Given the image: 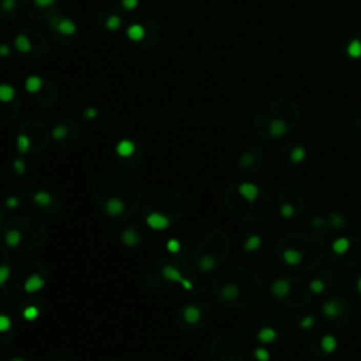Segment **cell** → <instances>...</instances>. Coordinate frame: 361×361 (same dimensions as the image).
Segmentation results:
<instances>
[{
	"label": "cell",
	"instance_id": "ba28073f",
	"mask_svg": "<svg viewBox=\"0 0 361 361\" xmlns=\"http://www.w3.org/2000/svg\"><path fill=\"white\" fill-rule=\"evenodd\" d=\"M319 315L327 326L333 329H343L349 326L354 317V308L342 293H334L323 299L319 308Z\"/></svg>",
	"mask_w": 361,
	"mask_h": 361
},
{
	"label": "cell",
	"instance_id": "f1b7e54d",
	"mask_svg": "<svg viewBox=\"0 0 361 361\" xmlns=\"http://www.w3.org/2000/svg\"><path fill=\"white\" fill-rule=\"evenodd\" d=\"M115 3V12H130L137 6L138 0H112Z\"/></svg>",
	"mask_w": 361,
	"mask_h": 361
},
{
	"label": "cell",
	"instance_id": "2e32d148",
	"mask_svg": "<svg viewBox=\"0 0 361 361\" xmlns=\"http://www.w3.org/2000/svg\"><path fill=\"white\" fill-rule=\"evenodd\" d=\"M264 150L258 144L252 143L241 150L236 161V168L243 177H254L263 168Z\"/></svg>",
	"mask_w": 361,
	"mask_h": 361
},
{
	"label": "cell",
	"instance_id": "30bf717a",
	"mask_svg": "<svg viewBox=\"0 0 361 361\" xmlns=\"http://www.w3.org/2000/svg\"><path fill=\"white\" fill-rule=\"evenodd\" d=\"M306 209L304 190L295 184H285L277 192V212L282 220L293 222L302 218Z\"/></svg>",
	"mask_w": 361,
	"mask_h": 361
},
{
	"label": "cell",
	"instance_id": "7c38bea8",
	"mask_svg": "<svg viewBox=\"0 0 361 361\" xmlns=\"http://www.w3.org/2000/svg\"><path fill=\"white\" fill-rule=\"evenodd\" d=\"M127 35L133 43L137 44V47L143 50H150L157 46L160 38V30L153 18L141 14L136 20H133L132 24L129 26Z\"/></svg>",
	"mask_w": 361,
	"mask_h": 361
},
{
	"label": "cell",
	"instance_id": "5b68a950",
	"mask_svg": "<svg viewBox=\"0 0 361 361\" xmlns=\"http://www.w3.org/2000/svg\"><path fill=\"white\" fill-rule=\"evenodd\" d=\"M268 291L271 301L287 309L296 310L309 306L313 299L308 280L293 272H282L274 277L268 284Z\"/></svg>",
	"mask_w": 361,
	"mask_h": 361
},
{
	"label": "cell",
	"instance_id": "cb8c5ba5",
	"mask_svg": "<svg viewBox=\"0 0 361 361\" xmlns=\"http://www.w3.org/2000/svg\"><path fill=\"white\" fill-rule=\"evenodd\" d=\"M319 313L315 309H310L309 306H305L295 310L293 313V323L298 327V330L304 333H310L317 327Z\"/></svg>",
	"mask_w": 361,
	"mask_h": 361
},
{
	"label": "cell",
	"instance_id": "ffe728a7",
	"mask_svg": "<svg viewBox=\"0 0 361 361\" xmlns=\"http://www.w3.org/2000/svg\"><path fill=\"white\" fill-rule=\"evenodd\" d=\"M241 250L244 256L250 260H260L267 254L268 250V240L264 236V233L258 230H251L248 231L241 243Z\"/></svg>",
	"mask_w": 361,
	"mask_h": 361
},
{
	"label": "cell",
	"instance_id": "d4e9b609",
	"mask_svg": "<svg viewBox=\"0 0 361 361\" xmlns=\"http://www.w3.org/2000/svg\"><path fill=\"white\" fill-rule=\"evenodd\" d=\"M50 29H51L54 37L61 35L63 38L74 40V35H76V26L74 24V22L62 17V16H57V14L50 18Z\"/></svg>",
	"mask_w": 361,
	"mask_h": 361
},
{
	"label": "cell",
	"instance_id": "6da1fadb",
	"mask_svg": "<svg viewBox=\"0 0 361 361\" xmlns=\"http://www.w3.org/2000/svg\"><path fill=\"white\" fill-rule=\"evenodd\" d=\"M213 295L219 304L231 310L252 312L268 304V284L246 267H231L213 281Z\"/></svg>",
	"mask_w": 361,
	"mask_h": 361
},
{
	"label": "cell",
	"instance_id": "277c9868",
	"mask_svg": "<svg viewBox=\"0 0 361 361\" xmlns=\"http://www.w3.org/2000/svg\"><path fill=\"white\" fill-rule=\"evenodd\" d=\"M301 110L292 100H274L264 104L254 117V132L260 140L271 143L287 137L296 129Z\"/></svg>",
	"mask_w": 361,
	"mask_h": 361
},
{
	"label": "cell",
	"instance_id": "9c48e42d",
	"mask_svg": "<svg viewBox=\"0 0 361 361\" xmlns=\"http://www.w3.org/2000/svg\"><path fill=\"white\" fill-rule=\"evenodd\" d=\"M288 319L281 310H271L261 317L258 322L254 338L258 344L272 347L280 344L287 337L288 333Z\"/></svg>",
	"mask_w": 361,
	"mask_h": 361
},
{
	"label": "cell",
	"instance_id": "484cf974",
	"mask_svg": "<svg viewBox=\"0 0 361 361\" xmlns=\"http://www.w3.org/2000/svg\"><path fill=\"white\" fill-rule=\"evenodd\" d=\"M306 224H308V229H309L310 233H315V235L322 236V237H326V233H327L326 212L313 215L312 218H309V220H308V223Z\"/></svg>",
	"mask_w": 361,
	"mask_h": 361
},
{
	"label": "cell",
	"instance_id": "1f68e13d",
	"mask_svg": "<svg viewBox=\"0 0 361 361\" xmlns=\"http://www.w3.org/2000/svg\"><path fill=\"white\" fill-rule=\"evenodd\" d=\"M355 123H357V129H358V130H360V133H361V110L358 112V115H357Z\"/></svg>",
	"mask_w": 361,
	"mask_h": 361
},
{
	"label": "cell",
	"instance_id": "ac0fdd59",
	"mask_svg": "<svg viewBox=\"0 0 361 361\" xmlns=\"http://www.w3.org/2000/svg\"><path fill=\"white\" fill-rule=\"evenodd\" d=\"M22 108L20 98L16 91L7 85L0 86V124H6L18 116Z\"/></svg>",
	"mask_w": 361,
	"mask_h": 361
},
{
	"label": "cell",
	"instance_id": "d6a6232c",
	"mask_svg": "<svg viewBox=\"0 0 361 361\" xmlns=\"http://www.w3.org/2000/svg\"><path fill=\"white\" fill-rule=\"evenodd\" d=\"M350 361H360V360H350Z\"/></svg>",
	"mask_w": 361,
	"mask_h": 361
},
{
	"label": "cell",
	"instance_id": "e0dca14e",
	"mask_svg": "<svg viewBox=\"0 0 361 361\" xmlns=\"http://www.w3.org/2000/svg\"><path fill=\"white\" fill-rule=\"evenodd\" d=\"M27 92L33 96L35 103L51 106L57 102L58 91L51 80L41 76H31L26 82Z\"/></svg>",
	"mask_w": 361,
	"mask_h": 361
},
{
	"label": "cell",
	"instance_id": "4dcf8cb0",
	"mask_svg": "<svg viewBox=\"0 0 361 361\" xmlns=\"http://www.w3.org/2000/svg\"><path fill=\"white\" fill-rule=\"evenodd\" d=\"M353 291H354L355 296L361 299V272L355 275L354 281H353Z\"/></svg>",
	"mask_w": 361,
	"mask_h": 361
},
{
	"label": "cell",
	"instance_id": "5bb4252c",
	"mask_svg": "<svg viewBox=\"0 0 361 361\" xmlns=\"http://www.w3.org/2000/svg\"><path fill=\"white\" fill-rule=\"evenodd\" d=\"M14 44H16V48L18 51L26 55V58L35 59V61L46 58L50 51L44 37H41L33 29L20 30L14 38Z\"/></svg>",
	"mask_w": 361,
	"mask_h": 361
},
{
	"label": "cell",
	"instance_id": "52a82bcc",
	"mask_svg": "<svg viewBox=\"0 0 361 361\" xmlns=\"http://www.w3.org/2000/svg\"><path fill=\"white\" fill-rule=\"evenodd\" d=\"M329 261L342 271L357 268L361 265V237L357 235H343L334 237L327 246Z\"/></svg>",
	"mask_w": 361,
	"mask_h": 361
},
{
	"label": "cell",
	"instance_id": "603a6c76",
	"mask_svg": "<svg viewBox=\"0 0 361 361\" xmlns=\"http://www.w3.org/2000/svg\"><path fill=\"white\" fill-rule=\"evenodd\" d=\"M327 219V233L326 237H337V236L347 233L350 227V216L342 209H332L326 212Z\"/></svg>",
	"mask_w": 361,
	"mask_h": 361
},
{
	"label": "cell",
	"instance_id": "9a60e30c",
	"mask_svg": "<svg viewBox=\"0 0 361 361\" xmlns=\"http://www.w3.org/2000/svg\"><path fill=\"white\" fill-rule=\"evenodd\" d=\"M210 358L212 361H244V353L235 338L220 334L212 340Z\"/></svg>",
	"mask_w": 361,
	"mask_h": 361
},
{
	"label": "cell",
	"instance_id": "4fadbf2b",
	"mask_svg": "<svg viewBox=\"0 0 361 361\" xmlns=\"http://www.w3.org/2000/svg\"><path fill=\"white\" fill-rule=\"evenodd\" d=\"M308 285L313 298L325 299L334 293H340L344 287V278L332 269H321L308 280Z\"/></svg>",
	"mask_w": 361,
	"mask_h": 361
},
{
	"label": "cell",
	"instance_id": "44dd1931",
	"mask_svg": "<svg viewBox=\"0 0 361 361\" xmlns=\"http://www.w3.org/2000/svg\"><path fill=\"white\" fill-rule=\"evenodd\" d=\"M24 10L34 20H50L57 14L58 0H23Z\"/></svg>",
	"mask_w": 361,
	"mask_h": 361
},
{
	"label": "cell",
	"instance_id": "83f0119b",
	"mask_svg": "<svg viewBox=\"0 0 361 361\" xmlns=\"http://www.w3.org/2000/svg\"><path fill=\"white\" fill-rule=\"evenodd\" d=\"M250 357L252 361H272V354H271L269 347L261 346V344H257L252 347Z\"/></svg>",
	"mask_w": 361,
	"mask_h": 361
},
{
	"label": "cell",
	"instance_id": "8992f818",
	"mask_svg": "<svg viewBox=\"0 0 361 361\" xmlns=\"http://www.w3.org/2000/svg\"><path fill=\"white\" fill-rule=\"evenodd\" d=\"M231 240L224 230H213L196 248L195 263L202 272L218 271L229 257Z\"/></svg>",
	"mask_w": 361,
	"mask_h": 361
},
{
	"label": "cell",
	"instance_id": "4316f807",
	"mask_svg": "<svg viewBox=\"0 0 361 361\" xmlns=\"http://www.w3.org/2000/svg\"><path fill=\"white\" fill-rule=\"evenodd\" d=\"M18 16L17 0H0V20L10 22Z\"/></svg>",
	"mask_w": 361,
	"mask_h": 361
},
{
	"label": "cell",
	"instance_id": "f546056e",
	"mask_svg": "<svg viewBox=\"0 0 361 361\" xmlns=\"http://www.w3.org/2000/svg\"><path fill=\"white\" fill-rule=\"evenodd\" d=\"M103 23H106L104 24V27L108 30H116L120 27L121 20L117 14H115V10H110L109 16L106 17V20H104Z\"/></svg>",
	"mask_w": 361,
	"mask_h": 361
},
{
	"label": "cell",
	"instance_id": "3957f363",
	"mask_svg": "<svg viewBox=\"0 0 361 361\" xmlns=\"http://www.w3.org/2000/svg\"><path fill=\"white\" fill-rule=\"evenodd\" d=\"M224 201L236 218L248 224L264 223L272 209L267 190L250 181L230 184L224 192Z\"/></svg>",
	"mask_w": 361,
	"mask_h": 361
},
{
	"label": "cell",
	"instance_id": "d6986e66",
	"mask_svg": "<svg viewBox=\"0 0 361 361\" xmlns=\"http://www.w3.org/2000/svg\"><path fill=\"white\" fill-rule=\"evenodd\" d=\"M306 157H308L306 147L299 140H289L287 143H284L278 153L280 162L288 168L301 166L306 161Z\"/></svg>",
	"mask_w": 361,
	"mask_h": 361
},
{
	"label": "cell",
	"instance_id": "8fae6325",
	"mask_svg": "<svg viewBox=\"0 0 361 361\" xmlns=\"http://www.w3.org/2000/svg\"><path fill=\"white\" fill-rule=\"evenodd\" d=\"M338 337L329 329L316 327L315 330L308 333L306 338V351L308 354L317 361H325L337 353Z\"/></svg>",
	"mask_w": 361,
	"mask_h": 361
},
{
	"label": "cell",
	"instance_id": "7a4b0ae2",
	"mask_svg": "<svg viewBox=\"0 0 361 361\" xmlns=\"http://www.w3.org/2000/svg\"><path fill=\"white\" fill-rule=\"evenodd\" d=\"M327 244L322 236L310 231H292L278 239L274 247L278 263L291 271H315L327 257Z\"/></svg>",
	"mask_w": 361,
	"mask_h": 361
},
{
	"label": "cell",
	"instance_id": "7402d4cb",
	"mask_svg": "<svg viewBox=\"0 0 361 361\" xmlns=\"http://www.w3.org/2000/svg\"><path fill=\"white\" fill-rule=\"evenodd\" d=\"M212 309L206 302H195L186 306L184 310V319L192 329H201L210 321Z\"/></svg>",
	"mask_w": 361,
	"mask_h": 361
}]
</instances>
